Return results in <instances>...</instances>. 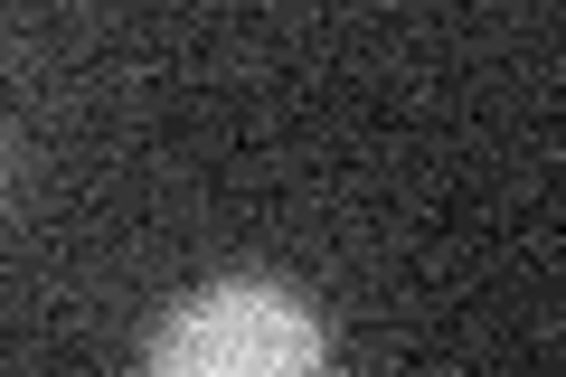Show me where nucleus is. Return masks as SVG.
<instances>
[{
    "mask_svg": "<svg viewBox=\"0 0 566 377\" xmlns=\"http://www.w3.org/2000/svg\"><path fill=\"white\" fill-rule=\"evenodd\" d=\"M142 377H331V331L312 293L274 274H227L161 312Z\"/></svg>",
    "mask_w": 566,
    "mask_h": 377,
    "instance_id": "1",
    "label": "nucleus"
}]
</instances>
